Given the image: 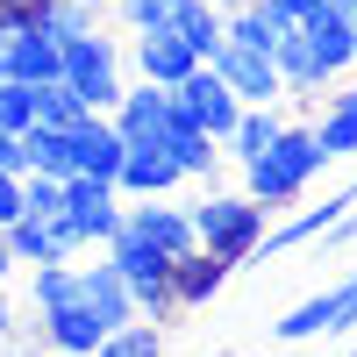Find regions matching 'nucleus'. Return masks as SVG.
<instances>
[{
	"label": "nucleus",
	"mask_w": 357,
	"mask_h": 357,
	"mask_svg": "<svg viewBox=\"0 0 357 357\" xmlns=\"http://www.w3.org/2000/svg\"><path fill=\"white\" fill-rule=\"evenodd\" d=\"M0 79H8V36H0Z\"/></svg>",
	"instance_id": "nucleus-36"
},
{
	"label": "nucleus",
	"mask_w": 357,
	"mask_h": 357,
	"mask_svg": "<svg viewBox=\"0 0 357 357\" xmlns=\"http://www.w3.org/2000/svg\"><path fill=\"white\" fill-rule=\"evenodd\" d=\"M172 107L186 114L200 136H215V143L229 136V122H236V114H243V100H236L229 86H222V72H215V65H193L186 79H178V86H172Z\"/></svg>",
	"instance_id": "nucleus-6"
},
{
	"label": "nucleus",
	"mask_w": 357,
	"mask_h": 357,
	"mask_svg": "<svg viewBox=\"0 0 357 357\" xmlns=\"http://www.w3.org/2000/svg\"><path fill=\"white\" fill-rule=\"evenodd\" d=\"M350 329H357V272H343L336 286L307 293L301 307H286V314L272 321L279 343H321V336H350Z\"/></svg>",
	"instance_id": "nucleus-4"
},
{
	"label": "nucleus",
	"mask_w": 357,
	"mask_h": 357,
	"mask_svg": "<svg viewBox=\"0 0 357 357\" xmlns=\"http://www.w3.org/2000/svg\"><path fill=\"white\" fill-rule=\"evenodd\" d=\"M22 215H65V178L22 172Z\"/></svg>",
	"instance_id": "nucleus-27"
},
{
	"label": "nucleus",
	"mask_w": 357,
	"mask_h": 357,
	"mask_svg": "<svg viewBox=\"0 0 357 357\" xmlns=\"http://www.w3.org/2000/svg\"><path fill=\"white\" fill-rule=\"evenodd\" d=\"M29 107H36V122H43V129H72L79 114H86V100L72 93L65 79H43V86H29Z\"/></svg>",
	"instance_id": "nucleus-26"
},
{
	"label": "nucleus",
	"mask_w": 357,
	"mask_h": 357,
	"mask_svg": "<svg viewBox=\"0 0 357 357\" xmlns=\"http://www.w3.org/2000/svg\"><path fill=\"white\" fill-rule=\"evenodd\" d=\"M65 222H72V236H79V250L107 243V236L122 229V193H114V178L72 172V178H65Z\"/></svg>",
	"instance_id": "nucleus-5"
},
{
	"label": "nucleus",
	"mask_w": 357,
	"mask_h": 357,
	"mask_svg": "<svg viewBox=\"0 0 357 357\" xmlns=\"http://www.w3.org/2000/svg\"><path fill=\"white\" fill-rule=\"evenodd\" d=\"M229 286V264L215 257V250H186V257H172V301H178V314H200V307H215V293Z\"/></svg>",
	"instance_id": "nucleus-15"
},
{
	"label": "nucleus",
	"mask_w": 357,
	"mask_h": 357,
	"mask_svg": "<svg viewBox=\"0 0 357 357\" xmlns=\"http://www.w3.org/2000/svg\"><path fill=\"white\" fill-rule=\"evenodd\" d=\"M65 143H72V172H86V178H114L122 172V151H129L107 114H79V122L65 129Z\"/></svg>",
	"instance_id": "nucleus-14"
},
{
	"label": "nucleus",
	"mask_w": 357,
	"mask_h": 357,
	"mask_svg": "<svg viewBox=\"0 0 357 357\" xmlns=\"http://www.w3.org/2000/svg\"><path fill=\"white\" fill-rule=\"evenodd\" d=\"M186 0H107V22L122 36H143V29H172Z\"/></svg>",
	"instance_id": "nucleus-24"
},
{
	"label": "nucleus",
	"mask_w": 357,
	"mask_h": 357,
	"mask_svg": "<svg viewBox=\"0 0 357 357\" xmlns=\"http://www.w3.org/2000/svg\"><path fill=\"white\" fill-rule=\"evenodd\" d=\"M207 65L222 72V86L243 107H279L286 100V86H279V65H272V50H243V43H222Z\"/></svg>",
	"instance_id": "nucleus-8"
},
{
	"label": "nucleus",
	"mask_w": 357,
	"mask_h": 357,
	"mask_svg": "<svg viewBox=\"0 0 357 357\" xmlns=\"http://www.w3.org/2000/svg\"><path fill=\"white\" fill-rule=\"evenodd\" d=\"M279 129H286V114H279V107H243V114L229 122V136H222V158L250 165V158H257V151H264V143H272Z\"/></svg>",
	"instance_id": "nucleus-19"
},
{
	"label": "nucleus",
	"mask_w": 357,
	"mask_h": 357,
	"mask_svg": "<svg viewBox=\"0 0 357 357\" xmlns=\"http://www.w3.org/2000/svg\"><path fill=\"white\" fill-rule=\"evenodd\" d=\"M329 8H336V22L350 29V50H357V0H329Z\"/></svg>",
	"instance_id": "nucleus-31"
},
{
	"label": "nucleus",
	"mask_w": 357,
	"mask_h": 357,
	"mask_svg": "<svg viewBox=\"0 0 357 357\" xmlns=\"http://www.w3.org/2000/svg\"><path fill=\"white\" fill-rule=\"evenodd\" d=\"M57 65H65V43H57V36H43L36 22H29L22 36H8V79L43 86V79H57Z\"/></svg>",
	"instance_id": "nucleus-17"
},
{
	"label": "nucleus",
	"mask_w": 357,
	"mask_h": 357,
	"mask_svg": "<svg viewBox=\"0 0 357 357\" xmlns=\"http://www.w3.org/2000/svg\"><path fill=\"white\" fill-rule=\"evenodd\" d=\"M22 158H29V172L72 178V143H65V129H43V122H29V129H22Z\"/></svg>",
	"instance_id": "nucleus-22"
},
{
	"label": "nucleus",
	"mask_w": 357,
	"mask_h": 357,
	"mask_svg": "<svg viewBox=\"0 0 357 357\" xmlns=\"http://www.w3.org/2000/svg\"><path fill=\"white\" fill-rule=\"evenodd\" d=\"M293 36H301V50L314 57V72L329 79V86H343V79L357 72V50H350V29L336 22V8H329V0H307V15L293 22Z\"/></svg>",
	"instance_id": "nucleus-7"
},
{
	"label": "nucleus",
	"mask_w": 357,
	"mask_h": 357,
	"mask_svg": "<svg viewBox=\"0 0 357 357\" xmlns=\"http://www.w3.org/2000/svg\"><path fill=\"white\" fill-rule=\"evenodd\" d=\"M8 8H29V15H36V8H50V0H8Z\"/></svg>",
	"instance_id": "nucleus-34"
},
{
	"label": "nucleus",
	"mask_w": 357,
	"mask_h": 357,
	"mask_svg": "<svg viewBox=\"0 0 357 357\" xmlns=\"http://www.w3.org/2000/svg\"><path fill=\"white\" fill-rule=\"evenodd\" d=\"M165 151H172L178 178H193V186H215V172H222V143H215V136H200L186 114L165 129Z\"/></svg>",
	"instance_id": "nucleus-16"
},
{
	"label": "nucleus",
	"mask_w": 357,
	"mask_h": 357,
	"mask_svg": "<svg viewBox=\"0 0 357 357\" xmlns=\"http://www.w3.org/2000/svg\"><path fill=\"white\" fill-rule=\"evenodd\" d=\"M321 172H329V151H321L314 122H286V129L243 165V193L264 207V215H286V207L301 200Z\"/></svg>",
	"instance_id": "nucleus-1"
},
{
	"label": "nucleus",
	"mask_w": 357,
	"mask_h": 357,
	"mask_svg": "<svg viewBox=\"0 0 357 357\" xmlns=\"http://www.w3.org/2000/svg\"><path fill=\"white\" fill-rule=\"evenodd\" d=\"M186 215H193V243H200V250H215L229 272L257 257L264 222H272V215H264V207H257L243 186H207L200 200H186Z\"/></svg>",
	"instance_id": "nucleus-2"
},
{
	"label": "nucleus",
	"mask_w": 357,
	"mask_h": 357,
	"mask_svg": "<svg viewBox=\"0 0 357 357\" xmlns=\"http://www.w3.org/2000/svg\"><path fill=\"white\" fill-rule=\"evenodd\" d=\"M0 172H15V178L29 172V158H22V136H15V129H0Z\"/></svg>",
	"instance_id": "nucleus-30"
},
{
	"label": "nucleus",
	"mask_w": 357,
	"mask_h": 357,
	"mask_svg": "<svg viewBox=\"0 0 357 357\" xmlns=\"http://www.w3.org/2000/svg\"><path fill=\"white\" fill-rule=\"evenodd\" d=\"M36 357H65V350H36Z\"/></svg>",
	"instance_id": "nucleus-37"
},
{
	"label": "nucleus",
	"mask_w": 357,
	"mask_h": 357,
	"mask_svg": "<svg viewBox=\"0 0 357 357\" xmlns=\"http://www.w3.org/2000/svg\"><path fill=\"white\" fill-rule=\"evenodd\" d=\"M222 36H229V43H243V50H272V43L286 36V29H279L272 15H264L257 0H243V8H229V15H222Z\"/></svg>",
	"instance_id": "nucleus-25"
},
{
	"label": "nucleus",
	"mask_w": 357,
	"mask_h": 357,
	"mask_svg": "<svg viewBox=\"0 0 357 357\" xmlns=\"http://www.w3.org/2000/svg\"><path fill=\"white\" fill-rule=\"evenodd\" d=\"M29 122H36V107H29V86L22 79H0V129H29Z\"/></svg>",
	"instance_id": "nucleus-28"
},
{
	"label": "nucleus",
	"mask_w": 357,
	"mask_h": 357,
	"mask_svg": "<svg viewBox=\"0 0 357 357\" xmlns=\"http://www.w3.org/2000/svg\"><path fill=\"white\" fill-rule=\"evenodd\" d=\"M193 65H200V57L186 50V36H178V29H143V36H129V79L178 86Z\"/></svg>",
	"instance_id": "nucleus-12"
},
{
	"label": "nucleus",
	"mask_w": 357,
	"mask_h": 357,
	"mask_svg": "<svg viewBox=\"0 0 357 357\" xmlns=\"http://www.w3.org/2000/svg\"><path fill=\"white\" fill-rule=\"evenodd\" d=\"M15 321H22V314H15V301H8V286H0V343L15 336Z\"/></svg>",
	"instance_id": "nucleus-32"
},
{
	"label": "nucleus",
	"mask_w": 357,
	"mask_h": 357,
	"mask_svg": "<svg viewBox=\"0 0 357 357\" xmlns=\"http://www.w3.org/2000/svg\"><path fill=\"white\" fill-rule=\"evenodd\" d=\"M107 22V0H50V8H36V29L57 43H72V36H93V29Z\"/></svg>",
	"instance_id": "nucleus-20"
},
{
	"label": "nucleus",
	"mask_w": 357,
	"mask_h": 357,
	"mask_svg": "<svg viewBox=\"0 0 357 357\" xmlns=\"http://www.w3.org/2000/svg\"><path fill=\"white\" fill-rule=\"evenodd\" d=\"M207 357H257V350H207Z\"/></svg>",
	"instance_id": "nucleus-35"
},
{
	"label": "nucleus",
	"mask_w": 357,
	"mask_h": 357,
	"mask_svg": "<svg viewBox=\"0 0 357 357\" xmlns=\"http://www.w3.org/2000/svg\"><path fill=\"white\" fill-rule=\"evenodd\" d=\"M15 215H22V178H15V172H0V229H8Z\"/></svg>",
	"instance_id": "nucleus-29"
},
{
	"label": "nucleus",
	"mask_w": 357,
	"mask_h": 357,
	"mask_svg": "<svg viewBox=\"0 0 357 357\" xmlns=\"http://www.w3.org/2000/svg\"><path fill=\"white\" fill-rule=\"evenodd\" d=\"M93 357H165V329H158V321H143V314H129L122 329H107V336L93 343Z\"/></svg>",
	"instance_id": "nucleus-21"
},
{
	"label": "nucleus",
	"mask_w": 357,
	"mask_h": 357,
	"mask_svg": "<svg viewBox=\"0 0 357 357\" xmlns=\"http://www.w3.org/2000/svg\"><path fill=\"white\" fill-rule=\"evenodd\" d=\"M57 79L86 100V114H107L114 100H122V86H129V36H114L107 22L93 29V36H72Z\"/></svg>",
	"instance_id": "nucleus-3"
},
{
	"label": "nucleus",
	"mask_w": 357,
	"mask_h": 357,
	"mask_svg": "<svg viewBox=\"0 0 357 357\" xmlns=\"http://www.w3.org/2000/svg\"><path fill=\"white\" fill-rule=\"evenodd\" d=\"M314 136H321V151H329V165L357 158V86H329V107H321Z\"/></svg>",
	"instance_id": "nucleus-18"
},
{
	"label": "nucleus",
	"mask_w": 357,
	"mask_h": 357,
	"mask_svg": "<svg viewBox=\"0 0 357 357\" xmlns=\"http://www.w3.org/2000/svg\"><path fill=\"white\" fill-rule=\"evenodd\" d=\"M0 236H8V250H15V264H22V272H29V264L79 257V236H72V222H65V215H15Z\"/></svg>",
	"instance_id": "nucleus-11"
},
{
	"label": "nucleus",
	"mask_w": 357,
	"mask_h": 357,
	"mask_svg": "<svg viewBox=\"0 0 357 357\" xmlns=\"http://www.w3.org/2000/svg\"><path fill=\"white\" fill-rule=\"evenodd\" d=\"M172 29H178V36H186V50L200 57V65H207V57H215V50L229 43V36H222V8H207V0H186V8H178V22H172Z\"/></svg>",
	"instance_id": "nucleus-23"
},
{
	"label": "nucleus",
	"mask_w": 357,
	"mask_h": 357,
	"mask_svg": "<svg viewBox=\"0 0 357 357\" xmlns=\"http://www.w3.org/2000/svg\"><path fill=\"white\" fill-rule=\"evenodd\" d=\"M122 229L143 236V243L165 250V257H186V250H193V215H186V207H172V193H165V200H122Z\"/></svg>",
	"instance_id": "nucleus-10"
},
{
	"label": "nucleus",
	"mask_w": 357,
	"mask_h": 357,
	"mask_svg": "<svg viewBox=\"0 0 357 357\" xmlns=\"http://www.w3.org/2000/svg\"><path fill=\"white\" fill-rule=\"evenodd\" d=\"M15 272H22V264H15V250H8V236H0V286H8Z\"/></svg>",
	"instance_id": "nucleus-33"
},
{
	"label": "nucleus",
	"mask_w": 357,
	"mask_h": 357,
	"mask_svg": "<svg viewBox=\"0 0 357 357\" xmlns=\"http://www.w3.org/2000/svg\"><path fill=\"white\" fill-rule=\"evenodd\" d=\"M178 186H186V178H178L165 143H129V151H122V172H114V193H122V200H165Z\"/></svg>",
	"instance_id": "nucleus-13"
},
{
	"label": "nucleus",
	"mask_w": 357,
	"mask_h": 357,
	"mask_svg": "<svg viewBox=\"0 0 357 357\" xmlns=\"http://www.w3.org/2000/svg\"><path fill=\"white\" fill-rule=\"evenodd\" d=\"M107 122L122 129V143H165V129L178 122V107H172V86L129 79V86H122V100L107 107Z\"/></svg>",
	"instance_id": "nucleus-9"
}]
</instances>
